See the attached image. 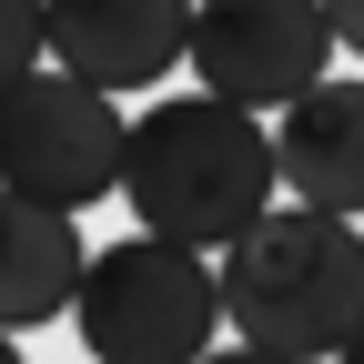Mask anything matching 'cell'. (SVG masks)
Wrapping results in <instances>:
<instances>
[{
    "label": "cell",
    "mask_w": 364,
    "mask_h": 364,
    "mask_svg": "<svg viewBox=\"0 0 364 364\" xmlns=\"http://www.w3.org/2000/svg\"><path fill=\"white\" fill-rule=\"evenodd\" d=\"M122 162H132V122L112 91L71 71H31L21 91H0V193L81 223L102 193H122Z\"/></svg>",
    "instance_id": "obj_4"
},
{
    "label": "cell",
    "mask_w": 364,
    "mask_h": 364,
    "mask_svg": "<svg viewBox=\"0 0 364 364\" xmlns=\"http://www.w3.org/2000/svg\"><path fill=\"white\" fill-rule=\"evenodd\" d=\"M334 364H364V334H354V344H344V354H334Z\"/></svg>",
    "instance_id": "obj_13"
},
{
    "label": "cell",
    "mask_w": 364,
    "mask_h": 364,
    "mask_svg": "<svg viewBox=\"0 0 364 364\" xmlns=\"http://www.w3.org/2000/svg\"><path fill=\"white\" fill-rule=\"evenodd\" d=\"M203 0H51V71L91 91H152L172 61H193Z\"/></svg>",
    "instance_id": "obj_6"
},
{
    "label": "cell",
    "mask_w": 364,
    "mask_h": 364,
    "mask_svg": "<svg viewBox=\"0 0 364 364\" xmlns=\"http://www.w3.org/2000/svg\"><path fill=\"white\" fill-rule=\"evenodd\" d=\"M51 51V0H0V91H21Z\"/></svg>",
    "instance_id": "obj_9"
},
{
    "label": "cell",
    "mask_w": 364,
    "mask_h": 364,
    "mask_svg": "<svg viewBox=\"0 0 364 364\" xmlns=\"http://www.w3.org/2000/svg\"><path fill=\"white\" fill-rule=\"evenodd\" d=\"M81 273H91V253H81L71 213L0 193V334H31V324H51V314H71Z\"/></svg>",
    "instance_id": "obj_8"
},
{
    "label": "cell",
    "mask_w": 364,
    "mask_h": 364,
    "mask_svg": "<svg viewBox=\"0 0 364 364\" xmlns=\"http://www.w3.org/2000/svg\"><path fill=\"white\" fill-rule=\"evenodd\" d=\"M273 162H284V193L304 213H364V81H324L273 122Z\"/></svg>",
    "instance_id": "obj_7"
},
{
    "label": "cell",
    "mask_w": 364,
    "mask_h": 364,
    "mask_svg": "<svg viewBox=\"0 0 364 364\" xmlns=\"http://www.w3.org/2000/svg\"><path fill=\"white\" fill-rule=\"evenodd\" d=\"M203 364H284V354H253V344H213Z\"/></svg>",
    "instance_id": "obj_11"
},
{
    "label": "cell",
    "mask_w": 364,
    "mask_h": 364,
    "mask_svg": "<svg viewBox=\"0 0 364 364\" xmlns=\"http://www.w3.org/2000/svg\"><path fill=\"white\" fill-rule=\"evenodd\" d=\"M213 273H223V324L253 354L334 364L364 334V233L334 213H304V203L263 213Z\"/></svg>",
    "instance_id": "obj_2"
},
{
    "label": "cell",
    "mask_w": 364,
    "mask_h": 364,
    "mask_svg": "<svg viewBox=\"0 0 364 364\" xmlns=\"http://www.w3.org/2000/svg\"><path fill=\"white\" fill-rule=\"evenodd\" d=\"M0 364H21V334H0Z\"/></svg>",
    "instance_id": "obj_12"
},
{
    "label": "cell",
    "mask_w": 364,
    "mask_h": 364,
    "mask_svg": "<svg viewBox=\"0 0 364 364\" xmlns=\"http://www.w3.org/2000/svg\"><path fill=\"white\" fill-rule=\"evenodd\" d=\"M193 71L233 112H294L304 91L334 81V11L324 0H203Z\"/></svg>",
    "instance_id": "obj_5"
},
{
    "label": "cell",
    "mask_w": 364,
    "mask_h": 364,
    "mask_svg": "<svg viewBox=\"0 0 364 364\" xmlns=\"http://www.w3.org/2000/svg\"><path fill=\"white\" fill-rule=\"evenodd\" d=\"M324 11H334V41H344L354 61H364V0H324Z\"/></svg>",
    "instance_id": "obj_10"
},
{
    "label": "cell",
    "mask_w": 364,
    "mask_h": 364,
    "mask_svg": "<svg viewBox=\"0 0 364 364\" xmlns=\"http://www.w3.org/2000/svg\"><path fill=\"white\" fill-rule=\"evenodd\" d=\"M81 354L91 364H203L213 334H223V273L182 243H102L81 273Z\"/></svg>",
    "instance_id": "obj_3"
},
{
    "label": "cell",
    "mask_w": 364,
    "mask_h": 364,
    "mask_svg": "<svg viewBox=\"0 0 364 364\" xmlns=\"http://www.w3.org/2000/svg\"><path fill=\"white\" fill-rule=\"evenodd\" d=\"M273 193H284V162H273L263 112H233V102H213V91H162V102L132 122L122 203L142 213L152 243L233 253L273 213Z\"/></svg>",
    "instance_id": "obj_1"
}]
</instances>
